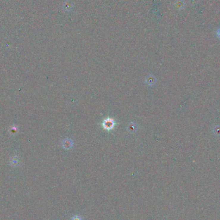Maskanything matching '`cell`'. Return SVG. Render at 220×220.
Returning <instances> with one entry per match:
<instances>
[{"label": "cell", "mask_w": 220, "mask_h": 220, "mask_svg": "<svg viewBox=\"0 0 220 220\" xmlns=\"http://www.w3.org/2000/svg\"><path fill=\"white\" fill-rule=\"evenodd\" d=\"M71 220H83L80 216H74L71 218Z\"/></svg>", "instance_id": "obj_2"}, {"label": "cell", "mask_w": 220, "mask_h": 220, "mask_svg": "<svg viewBox=\"0 0 220 220\" xmlns=\"http://www.w3.org/2000/svg\"><path fill=\"white\" fill-rule=\"evenodd\" d=\"M217 35H218V37L219 38H220V29L219 30H218V32H217Z\"/></svg>", "instance_id": "obj_3"}, {"label": "cell", "mask_w": 220, "mask_h": 220, "mask_svg": "<svg viewBox=\"0 0 220 220\" xmlns=\"http://www.w3.org/2000/svg\"><path fill=\"white\" fill-rule=\"evenodd\" d=\"M213 131L214 132V134L216 135H220V127H215Z\"/></svg>", "instance_id": "obj_1"}]
</instances>
